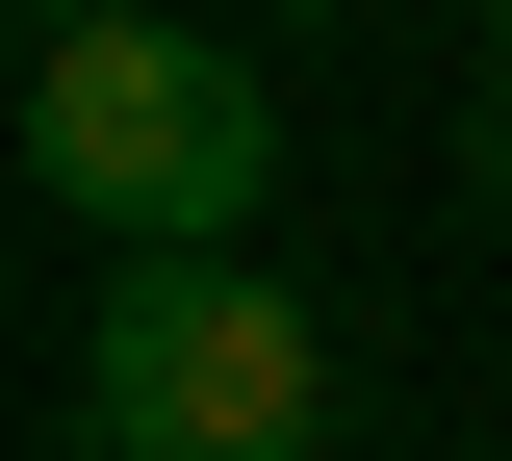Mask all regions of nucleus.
Masks as SVG:
<instances>
[{
  "label": "nucleus",
  "mask_w": 512,
  "mask_h": 461,
  "mask_svg": "<svg viewBox=\"0 0 512 461\" xmlns=\"http://www.w3.org/2000/svg\"><path fill=\"white\" fill-rule=\"evenodd\" d=\"M0 154L103 231V257H256V180H282V129H256V52L231 26H52L26 52V103H0Z\"/></svg>",
  "instance_id": "obj_1"
},
{
  "label": "nucleus",
  "mask_w": 512,
  "mask_h": 461,
  "mask_svg": "<svg viewBox=\"0 0 512 461\" xmlns=\"http://www.w3.org/2000/svg\"><path fill=\"white\" fill-rule=\"evenodd\" d=\"M77 461H333V333L256 257H103V308H77Z\"/></svg>",
  "instance_id": "obj_2"
},
{
  "label": "nucleus",
  "mask_w": 512,
  "mask_h": 461,
  "mask_svg": "<svg viewBox=\"0 0 512 461\" xmlns=\"http://www.w3.org/2000/svg\"><path fill=\"white\" fill-rule=\"evenodd\" d=\"M461 205H487V231H512V77H487V103H461Z\"/></svg>",
  "instance_id": "obj_3"
},
{
  "label": "nucleus",
  "mask_w": 512,
  "mask_h": 461,
  "mask_svg": "<svg viewBox=\"0 0 512 461\" xmlns=\"http://www.w3.org/2000/svg\"><path fill=\"white\" fill-rule=\"evenodd\" d=\"M461 26H487V77H512V0H461Z\"/></svg>",
  "instance_id": "obj_4"
},
{
  "label": "nucleus",
  "mask_w": 512,
  "mask_h": 461,
  "mask_svg": "<svg viewBox=\"0 0 512 461\" xmlns=\"http://www.w3.org/2000/svg\"><path fill=\"white\" fill-rule=\"evenodd\" d=\"M256 26H333V0H256Z\"/></svg>",
  "instance_id": "obj_5"
},
{
  "label": "nucleus",
  "mask_w": 512,
  "mask_h": 461,
  "mask_svg": "<svg viewBox=\"0 0 512 461\" xmlns=\"http://www.w3.org/2000/svg\"><path fill=\"white\" fill-rule=\"evenodd\" d=\"M0 103H26V26H0Z\"/></svg>",
  "instance_id": "obj_6"
}]
</instances>
